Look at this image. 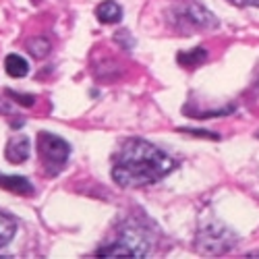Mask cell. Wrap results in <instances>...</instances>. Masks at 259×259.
<instances>
[{
    "instance_id": "1",
    "label": "cell",
    "mask_w": 259,
    "mask_h": 259,
    "mask_svg": "<svg viewBox=\"0 0 259 259\" xmlns=\"http://www.w3.org/2000/svg\"><path fill=\"white\" fill-rule=\"evenodd\" d=\"M177 168V162L160 147L143 139H128L114 158L112 179L120 187L154 185Z\"/></svg>"
},
{
    "instance_id": "2",
    "label": "cell",
    "mask_w": 259,
    "mask_h": 259,
    "mask_svg": "<svg viewBox=\"0 0 259 259\" xmlns=\"http://www.w3.org/2000/svg\"><path fill=\"white\" fill-rule=\"evenodd\" d=\"M37 154H39V160H41V164H44L46 172L52 177V175H56V172H60L62 166L67 164L71 147L62 137L44 131V133L37 135Z\"/></svg>"
},
{
    "instance_id": "3",
    "label": "cell",
    "mask_w": 259,
    "mask_h": 259,
    "mask_svg": "<svg viewBox=\"0 0 259 259\" xmlns=\"http://www.w3.org/2000/svg\"><path fill=\"white\" fill-rule=\"evenodd\" d=\"M149 241L145 239V234L141 228H124L118 232L116 241L112 245H108L106 249H100V257H143L147 253Z\"/></svg>"
},
{
    "instance_id": "4",
    "label": "cell",
    "mask_w": 259,
    "mask_h": 259,
    "mask_svg": "<svg viewBox=\"0 0 259 259\" xmlns=\"http://www.w3.org/2000/svg\"><path fill=\"white\" fill-rule=\"evenodd\" d=\"M232 241H234V236L224 226H207L199 232V245L203 251H209V253L228 251Z\"/></svg>"
},
{
    "instance_id": "5",
    "label": "cell",
    "mask_w": 259,
    "mask_h": 259,
    "mask_svg": "<svg viewBox=\"0 0 259 259\" xmlns=\"http://www.w3.org/2000/svg\"><path fill=\"white\" fill-rule=\"evenodd\" d=\"M7 160L13 164H23L29 158V139L25 135H19L13 137L7 145V152H5Z\"/></svg>"
},
{
    "instance_id": "6",
    "label": "cell",
    "mask_w": 259,
    "mask_h": 259,
    "mask_svg": "<svg viewBox=\"0 0 259 259\" xmlns=\"http://www.w3.org/2000/svg\"><path fill=\"white\" fill-rule=\"evenodd\" d=\"M96 17H98L100 23H106V25L118 23L122 19V9L118 3H114V0H104V3L98 5V9H96Z\"/></svg>"
},
{
    "instance_id": "7",
    "label": "cell",
    "mask_w": 259,
    "mask_h": 259,
    "mask_svg": "<svg viewBox=\"0 0 259 259\" xmlns=\"http://www.w3.org/2000/svg\"><path fill=\"white\" fill-rule=\"evenodd\" d=\"M0 187L7 189V191H13V193H19V195H31L33 193V185L25 179V177H7V175H0Z\"/></svg>"
},
{
    "instance_id": "8",
    "label": "cell",
    "mask_w": 259,
    "mask_h": 259,
    "mask_svg": "<svg viewBox=\"0 0 259 259\" xmlns=\"http://www.w3.org/2000/svg\"><path fill=\"white\" fill-rule=\"evenodd\" d=\"M5 69H7V73L11 75V77H25L27 73H29V64H27V60L23 58V56H19V54H11V56H7V60H5Z\"/></svg>"
},
{
    "instance_id": "9",
    "label": "cell",
    "mask_w": 259,
    "mask_h": 259,
    "mask_svg": "<svg viewBox=\"0 0 259 259\" xmlns=\"http://www.w3.org/2000/svg\"><path fill=\"white\" fill-rule=\"evenodd\" d=\"M207 60V52L203 48H193L191 52H181L179 54V62L183 64V67H199V64H203Z\"/></svg>"
},
{
    "instance_id": "10",
    "label": "cell",
    "mask_w": 259,
    "mask_h": 259,
    "mask_svg": "<svg viewBox=\"0 0 259 259\" xmlns=\"http://www.w3.org/2000/svg\"><path fill=\"white\" fill-rule=\"evenodd\" d=\"M15 228H17L15 220L9 218L7 213H0V249L11 243V239L15 236Z\"/></svg>"
},
{
    "instance_id": "11",
    "label": "cell",
    "mask_w": 259,
    "mask_h": 259,
    "mask_svg": "<svg viewBox=\"0 0 259 259\" xmlns=\"http://www.w3.org/2000/svg\"><path fill=\"white\" fill-rule=\"evenodd\" d=\"M27 50L31 52V56L35 58H44L50 52V41L46 37H31L27 41Z\"/></svg>"
},
{
    "instance_id": "12",
    "label": "cell",
    "mask_w": 259,
    "mask_h": 259,
    "mask_svg": "<svg viewBox=\"0 0 259 259\" xmlns=\"http://www.w3.org/2000/svg\"><path fill=\"white\" fill-rule=\"evenodd\" d=\"M9 94H11V96H13V98H15V100H17L19 104H23V106H33V102H35V100H33V96L17 94V92H9Z\"/></svg>"
},
{
    "instance_id": "13",
    "label": "cell",
    "mask_w": 259,
    "mask_h": 259,
    "mask_svg": "<svg viewBox=\"0 0 259 259\" xmlns=\"http://www.w3.org/2000/svg\"><path fill=\"white\" fill-rule=\"evenodd\" d=\"M230 3L239 7H259V0H230Z\"/></svg>"
}]
</instances>
